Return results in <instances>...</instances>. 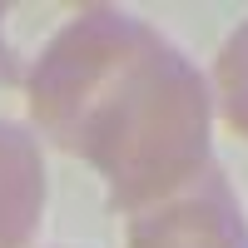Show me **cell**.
Wrapping results in <instances>:
<instances>
[{
	"label": "cell",
	"mask_w": 248,
	"mask_h": 248,
	"mask_svg": "<svg viewBox=\"0 0 248 248\" xmlns=\"http://www.w3.org/2000/svg\"><path fill=\"white\" fill-rule=\"evenodd\" d=\"M30 124L105 179L114 214L174 194L214 159V90L144 15L85 0L20 85Z\"/></svg>",
	"instance_id": "1"
},
{
	"label": "cell",
	"mask_w": 248,
	"mask_h": 248,
	"mask_svg": "<svg viewBox=\"0 0 248 248\" xmlns=\"http://www.w3.org/2000/svg\"><path fill=\"white\" fill-rule=\"evenodd\" d=\"M124 248H248V209L223 164L209 159L174 194L134 209Z\"/></svg>",
	"instance_id": "2"
},
{
	"label": "cell",
	"mask_w": 248,
	"mask_h": 248,
	"mask_svg": "<svg viewBox=\"0 0 248 248\" xmlns=\"http://www.w3.org/2000/svg\"><path fill=\"white\" fill-rule=\"evenodd\" d=\"M50 203V174L40 139L15 119H0V248H30Z\"/></svg>",
	"instance_id": "3"
},
{
	"label": "cell",
	"mask_w": 248,
	"mask_h": 248,
	"mask_svg": "<svg viewBox=\"0 0 248 248\" xmlns=\"http://www.w3.org/2000/svg\"><path fill=\"white\" fill-rule=\"evenodd\" d=\"M75 0H5L0 5V85L5 90H20L35 70L40 50L55 40V30L70 20Z\"/></svg>",
	"instance_id": "4"
},
{
	"label": "cell",
	"mask_w": 248,
	"mask_h": 248,
	"mask_svg": "<svg viewBox=\"0 0 248 248\" xmlns=\"http://www.w3.org/2000/svg\"><path fill=\"white\" fill-rule=\"evenodd\" d=\"M209 90H214V109H218V119L229 124L238 139H248V15L238 20L229 35H223Z\"/></svg>",
	"instance_id": "5"
}]
</instances>
